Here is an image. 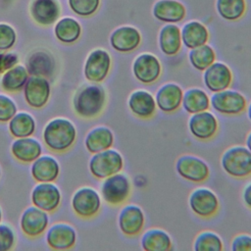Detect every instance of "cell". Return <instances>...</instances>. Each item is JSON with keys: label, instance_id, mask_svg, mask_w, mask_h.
Listing matches in <instances>:
<instances>
[{"label": "cell", "instance_id": "obj_6", "mask_svg": "<svg viewBox=\"0 0 251 251\" xmlns=\"http://www.w3.org/2000/svg\"><path fill=\"white\" fill-rule=\"evenodd\" d=\"M210 106L220 114L235 116L246 110L247 101L239 91L226 88L219 92H214L210 98Z\"/></svg>", "mask_w": 251, "mask_h": 251}, {"label": "cell", "instance_id": "obj_44", "mask_svg": "<svg viewBox=\"0 0 251 251\" xmlns=\"http://www.w3.org/2000/svg\"><path fill=\"white\" fill-rule=\"evenodd\" d=\"M242 200L245 206L251 210V182L245 185L242 191Z\"/></svg>", "mask_w": 251, "mask_h": 251}, {"label": "cell", "instance_id": "obj_4", "mask_svg": "<svg viewBox=\"0 0 251 251\" xmlns=\"http://www.w3.org/2000/svg\"><path fill=\"white\" fill-rule=\"evenodd\" d=\"M124 168L123 155L115 149H106L94 153L89 160V171L93 176L104 179L120 173Z\"/></svg>", "mask_w": 251, "mask_h": 251}, {"label": "cell", "instance_id": "obj_28", "mask_svg": "<svg viewBox=\"0 0 251 251\" xmlns=\"http://www.w3.org/2000/svg\"><path fill=\"white\" fill-rule=\"evenodd\" d=\"M181 42V33L177 25L168 24L161 28L159 33V46L165 55H176L180 50Z\"/></svg>", "mask_w": 251, "mask_h": 251}, {"label": "cell", "instance_id": "obj_15", "mask_svg": "<svg viewBox=\"0 0 251 251\" xmlns=\"http://www.w3.org/2000/svg\"><path fill=\"white\" fill-rule=\"evenodd\" d=\"M33 206L45 211H55L61 202L60 189L52 182H39L31 191Z\"/></svg>", "mask_w": 251, "mask_h": 251}, {"label": "cell", "instance_id": "obj_33", "mask_svg": "<svg viewBox=\"0 0 251 251\" xmlns=\"http://www.w3.org/2000/svg\"><path fill=\"white\" fill-rule=\"evenodd\" d=\"M35 126L34 118L30 114L26 112L16 113L9 121V131L16 138L27 137L32 135Z\"/></svg>", "mask_w": 251, "mask_h": 251}, {"label": "cell", "instance_id": "obj_25", "mask_svg": "<svg viewBox=\"0 0 251 251\" xmlns=\"http://www.w3.org/2000/svg\"><path fill=\"white\" fill-rule=\"evenodd\" d=\"M114 144V133L105 126H99L91 130L85 136L84 145L88 152L94 154L109 149Z\"/></svg>", "mask_w": 251, "mask_h": 251}, {"label": "cell", "instance_id": "obj_7", "mask_svg": "<svg viewBox=\"0 0 251 251\" xmlns=\"http://www.w3.org/2000/svg\"><path fill=\"white\" fill-rule=\"evenodd\" d=\"M188 204L198 217L208 219L217 214L220 202L217 194L208 187H197L189 195Z\"/></svg>", "mask_w": 251, "mask_h": 251}, {"label": "cell", "instance_id": "obj_21", "mask_svg": "<svg viewBox=\"0 0 251 251\" xmlns=\"http://www.w3.org/2000/svg\"><path fill=\"white\" fill-rule=\"evenodd\" d=\"M141 42V35L133 26H121L115 29L110 36L111 46L118 52L127 53L135 50Z\"/></svg>", "mask_w": 251, "mask_h": 251}, {"label": "cell", "instance_id": "obj_12", "mask_svg": "<svg viewBox=\"0 0 251 251\" xmlns=\"http://www.w3.org/2000/svg\"><path fill=\"white\" fill-rule=\"evenodd\" d=\"M50 83L46 77L30 75L24 86L25 102L34 109L44 107L50 98Z\"/></svg>", "mask_w": 251, "mask_h": 251}, {"label": "cell", "instance_id": "obj_20", "mask_svg": "<svg viewBox=\"0 0 251 251\" xmlns=\"http://www.w3.org/2000/svg\"><path fill=\"white\" fill-rule=\"evenodd\" d=\"M76 240L75 229L68 224L58 223L49 227L46 234L47 244L55 250L72 248Z\"/></svg>", "mask_w": 251, "mask_h": 251}, {"label": "cell", "instance_id": "obj_47", "mask_svg": "<svg viewBox=\"0 0 251 251\" xmlns=\"http://www.w3.org/2000/svg\"><path fill=\"white\" fill-rule=\"evenodd\" d=\"M1 220H2V210L0 208V223H1Z\"/></svg>", "mask_w": 251, "mask_h": 251}, {"label": "cell", "instance_id": "obj_27", "mask_svg": "<svg viewBox=\"0 0 251 251\" xmlns=\"http://www.w3.org/2000/svg\"><path fill=\"white\" fill-rule=\"evenodd\" d=\"M181 41L188 49H193L207 43L209 39V31L207 27L196 21L185 24L180 30Z\"/></svg>", "mask_w": 251, "mask_h": 251}, {"label": "cell", "instance_id": "obj_26", "mask_svg": "<svg viewBox=\"0 0 251 251\" xmlns=\"http://www.w3.org/2000/svg\"><path fill=\"white\" fill-rule=\"evenodd\" d=\"M141 248L145 251H168L172 248V238L170 234L158 227L147 229L140 239Z\"/></svg>", "mask_w": 251, "mask_h": 251}, {"label": "cell", "instance_id": "obj_36", "mask_svg": "<svg viewBox=\"0 0 251 251\" xmlns=\"http://www.w3.org/2000/svg\"><path fill=\"white\" fill-rule=\"evenodd\" d=\"M217 11L226 21L240 19L246 10L245 0H217Z\"/></svg>", "mask_w": 251, "mask_h": 251}, {"label": "cell", "instance_id": "obj_31", "mask_svg": "<svg viewBox=\"0 0 251 251\" xmlns=\"http://www.w3.org/2000/svg\"><path fill=\"white\" fill-rule=\"evenodd\" d=\"M28 77V72L24 66L15 65L4 73L0 84L6 92L14 93L24 89Z\"/></svg>", "mask_w": 251, "mask_h": 251}, {"label": "cell", "instance_id": "obj_17", "mask_svg": "<svg viewBox=\"0 0 251 251\" xmlns=\"http://www.w3.org/2000/svg\"><path fill=\"white\" fill-rule=\"evenodd\" d=\"M21 228L29 237L41 235L47 228L49 218L47 212L31 206L26 208L21 217Z\"/></svg>", "mask_w": 251, "mask_h": 251}, {"label": "cell", "instance_id": "obj_43", "mask_svg": "<svg viewBox=\"0 0 251 251\" xmlns=\"http://www.w3.org/2000/svg\"><path fill=\"white\" fill-rule=\"evenodd\" d=\"M18 60V56L14 53H0V74L14 67Z\"/></svg>", "mask_w": 251, "mask_h": 251}, {"label": "cell", "instance_id": "obj_32", "mask_svg": "<svg viewBox=\"0 0 251 251\" xmlns=\"http://www.w3.org/2000/svg\"><path fill=\"white\" fill-rule=\"evenodd\" d=\"M26 67L29 75L47 77L54 72V60L46 52L38 51L28 58Z\"/></svg>", "mask_w": 251, "mask_h": 251}, {"label": "cell", "instance_id": "obj_34", "mask_svg": "<svg viewBox=\"0 0 251 251\" xmlns=\"http://www.w3.org/2000/svg\"><path fill=\"white\" fill-rule=\"evenodd\" d=\"M80 33V25L72 18L62 19L55 26V35L57 39L64 43L75 42L79 38Z\"/></svg>", "mask_w": 251, "mask_h": 251}, {"label": "cell", "instance_id": "obj_3", "mask_svg": "<svg viewBox=\"0 0 251 251\" xmlns=\"http://www.w3.org/2000/svg\"><path fill=\"white\" fill-rule=\"evenodd\" d=\"M221 165L225 173L232 177H248L251 176V152L241 145L231 146L223 153Z\"/></svg>", "mask_w": 251, "mask_h": 251}, {"label": "cell", "instance_id": "obj_23", "mask_svg": "<svg viewBox=\"0 0 251 251\" xmlns=\"http://www.w3.org/2000/svg\"><path fill=\"white\" fill-rule=\"evenodd\" d=\"M13 156L22 163H31L42 153V148L35 138L30 136L17 138L11 145Z\"/></svg>", "mask_w": 251, "mask_h": 251}, {"label": "cell", "instance_id": "obj_40", "mask_svg": "<svg viewBox=\"0 0 251 251\" xmlns=\"http://www.w3.org/2000/svg\"><path fill=\"white\" fill-rule=\"evenodd\" d=\"M16 31L6 24H0V51L10 49L16 42Z\"/></svg>", "mask_w": 251, "mask_h": 251}, {"label": "cell", "instance_id": "obj_11", "mask_svg": "<svg viewBox=\"0 0 251 251\" xmlns=\"http://www.w3.org/2000/svg\"><path fill=\"white\" fill-rule=\"evenodd\" d=\"M162 66L159 59L151 53L138 55L132 63V74L141 83L151 84L161 75Z\"/></svg>", "mask_w": 251, "mask_h": 251}, {"label": "cell", "instance_id": "obj_35", "mask_svg": "<svg viewBox=\"0 0 251 251\" xmlns=\"http://www.w3.org/2000/svg\"><path fill=\"white\" fill-rule=\"evenodd\" d=\"M188 58L190 64L195 70L204 72L216 61V53L210 45L204 44L202 46L190 49Z\"/></svg>", "mask_w": 251, "mask_h": 251}, {"label": "cell", "instance_id": "obj_8", "mask_svg": "<svg viewBox=\"0 0 251 251\" xmlns=\"http://www.w3.org/2000/svg\"><path fill=\"white\" fill-rule=\"evenodd\" d=\"M72 208L80 218H92L101 208V196L93 187H80L73 195Z\"/></svg>", "mask_w": 251, "mask_h": 251}, {"label": "cell", "instance_id": "obj_24", "mask_svg": "<svg viewBox=\"0 0 251 251\" xmlns=\"http://www.w3.org/2000/svg\"><path fill=\"white\" fill-rule=\"evenodd\" d=\"M185 14V7L176 0H159L153 7V16L164 23L181 22Z\"/></svg>", "mask_w": 251, "mask_h": 251}, {"label": "cell", "instance_id": "obj_48", "mask_svg": "<svg viewBox=\"0 0 251 251\" xmlns=\"http://www.w3.org/2000/svg\"><path fill=\"white\" fill-rule=\"evenodd\" d=\"M0 176H1V169H0Z\"/></svg>", "mask_w": 251, "mask_h": 251}, {"label": "cell", "instance_id": "obj_29", "mask_svg": "<svg viewBox=\"0 0 251 251\" xmlns=\"http://www.w3.org/2000/svg\"><path fill=\"white\" fill-rule=\"evenodd\" d=\"M30 13L37 24L48 25L58 19L59 5L55 0H33Z\"/></svg>", "mask_w": 251, "mask_h": 251}, {"label": "cell", "instance_id": "obj_16", "mask_svg": "<svg viewBox=\"0 0 251 251\" xmlns=\"http://www.w3.org/2000/svg\"><path fill=\"white\" fill-rule=\"evenodd\" d=\"M118 224L121 231L126 236L138 235L144 227L145 216L142 209L134 204L126 205L120 212Z\"/></svg>", "mask_w": 251, "mask_h": 251}, {"label": "cell", "instance_id": "obj_2", "mask_svg": "<svg viewBox=\"0 0 251 251\" xmlns=\"http://www.w3.org/2000/svg\"><path fill=\"white\" fill-rule=\"evenodd\" d=\"M76 138V128L68 119L55 118L45 126L43 140L46 146L54 152H64L70 149Z\"/></svg>", "mask_w": 251, "mask_h": 251}, {"label": "cell", "instance_id": "obj_38", "mask_svg": "<svg viewBox=\"0 0 251 251\" xmlns=\"http://www.w3.org/2000/svg\"><path fill=\"white\" fill-rule=\"evenodd\" d=\"M71 9L77 15L87 17L93 15L100 4V0H69Z\"/></svg>", "mask_w": 251, "mask_h": 251}, {"label": "cell", "instance_id": "obj_41", "mask_svg": "<svg viewBox=\"0 0 251 251\" xmlns=\"http://www.w3.org/2000/svg\"><path fill=\"white\" fill-rule=\"evenodd\" d=\"M15 244V233L13 229L0 223V251H8Z\"/></svg>", "mask_w": 251, "mask_h": 251}, {"label": "cell", "instance_id": "obj_19", "mask_svg": "<svg viewBox=\"0 0 251 251\" xmlns=\"http://www.w3.org/2000/svg\"><path fill=\"white\" fill-rule=\"evenodd\" d=\"M127 105L129 111L139 119L152 118L157 109L155 97L151 92L144 89H137L131 92Z\"/></svg>", "mask_w": 251, "mask_h": 251}, {"label": "cell", "instance_id": "obj_46", "mask_svg": "<svg viewBox=\"0 0 251 251\" xmlns=\"http://www.w3.org/2000/svg\"><path fill=\"white\" fill-rule=\"evenodd\" d=\"M247 115H248V118L249 120L251 121V102L248 104L247 106Z\"/></svg>", "mask_w": 251, "mask_h": 251}, {"label": "cell", "instance_id": "obj_37", "mask_svg": "<svg viewBox=\"0 0 251 251\" xmlns=\"http://www.w3.org/2000/svg\"><path fill=\"white\" fill-rule=\"evenodd\" d=\"M193 249L195 251H222L224 243L221 236L211 230H204L197 234Z\"/></svg>", "mask_w": 251, "mask_h": 251}, {"label": "cell", "instance_id": "obj_22", "mask_svg": "<svg viewBox=\"0 0 251 251\" xmlns=\"http://www.w3.org/2000/svg\"><path fill=\"white\" fill-rule=\"evenodd\" d=\"M59 174V163L52 156L40 155L32 162L31 176L38 182H52L58 177Z\"/></svg>", "mask_w": 251, "mask_h": 251}, {"label": "cell", "instance_id": "obj_1", "mask_svg": "<svg viewBox=\"0 0 251 251\" xmlns=\"http://www.w3.org/2000/svg\"><path fill=\"white\" fill-rule=\"evenodd\" d=\"M107 101L106 91L98 83L81 87L74 96L73 107L75 113L82 119H94L104 110Z\"/></svg>", "mask_w": 251, "mask_h": 251}, {"label": "cell", "instance_id": "obj_39", "mask_svg": "<svg viewBox=\"0 0 251 251\" xmlns=\"http://www.w3.org/2000/svg\"><path fill=\"white\" fill-rule=\"evenodd\" d=\"M17 113L16 103L8 96L0 94V123L9 122Z\"/></svg>", "mask_w": 251, "mask_h": 251}, {"label": "cell", "instance_id": "obj_13", "mask_svg": "<svg viewBox=\"0 0 251 251\" xmlns=\"http://www.w3.org/2000/svg\"><path fill=\"white\" fill-rule=\"evenodd\" d=\"M219 128L216 116L207 111L192 114L188 121V129L192 136L199 140H209L213 138Z\"/></svg>", "mask_w": 251, "mask_h": 251}, {"label": "cell", "instance_id": "obj_10", "mask_svg": "<svg viewBox=\"0 0 251 251\" xmlns=\"http://www.w3.org/2000/svg\"><path fill=\"white\" fill-rule=\"evenodd\" d=\"M111 69L110 54L103 49L93 50L87 57L84 64V76L93 83L103 81Z\"/></svg>", "mask_w": 251, "mask_h": 251}, {"label": "cell", "instance_id": "obj_30", "mask_svg": "<svg viewBox=\"0 0 251 251\" xmlns=\"http://www.w3.org/2000/svg\"><path fill=\"white\" fill-rule=\"evenodd\" d=\"M181 105L185 112L196 114L210 108V97L206 91L198 87H191L183 92Z\"/></svg>", "mask_w": 251, "mask_h": 251}, {"label": "cell", "instance_id": "obj_45", "mask_svg": "<svg viewBox=\"0 0 251 251\" xmlns=\"http://www.w3.org/2000/svg\"><path fill=\"white\" fill-rule=\"evenodd\" d=\"M245 143H246V147H247V148L249 149V151L251 152V131L248 133V135H247V137H246Z\"/></svg>", "mask_w": 251, "mask_h": 251}, {"label": "cell", "instance_id": "obj_9", "mask_svg": "<svg viewBox=\"0 0 251 251\" xmlns=\"http://www.w3.org/2000/svg\"><path fill=\"white\" fill-rule=\"evenodd\" d=\"M176 173L191 182H203L210 176L208 164L194 155H182L176 163Z\"/></svg>", "mask_w": 251, "mask_h": 251}, {"label": "cell", "instance_id": "obj_14", "mask_svg": "<svg viewBox=\"0 0 251 251\" xmlns=\"http://www.w3.org/2000/svg\"><path fill=\"white\" fill-rule=\"evenodd\" d=\"M203 82L206 88L211 92L225 90L231 85V70L222 62H214L204 71Z\"/></svg>", "mask_w": 251, "mask_h": 251}, {"label": "cell", "instance_id": "obj_5", "mask_svg": "<svg viewBox=\"0 0 251 251\" xmlns=\"http://www.w3.org/2000/svg\"><path fill=\"white\" fill-rule=\"evenodd\" d=\"M130 192V179L121 172L104 178L101 184V196L107 204L112 206L124 204L128 199Z\"/></svg>", "mask_w": 251, "mask_h": 251}, {"label": "cell", "instance_id": "obj_42", "mask_svg": "<svg viewBox=\"0 0 251 251\" xmlns=\"http://www.w3.org/2000/svg\"><path fill=\"white\" fill-rule=\"evenodd\" d=\"M232 251H251V235L242 233L233 237L230 244Z\"/></svg>", "mask_w": 251, "mask_h": 251}, {"label": "cell", "instance_id": "obj_18", "mask_svg": "<svg viewBox=\"0 0 251 251\" xmlns=\"http://www.w3.org/2000/svg\"><path fill=\"white\" fill-rule=\"evenodd\" d=\"M182 96L183 90L178 84L168 82L157 90L154 97L159 110L164 113H174L181 106Z\"/></svg>", "mask_w": 251, "mask_h": 251}]
</instances>
